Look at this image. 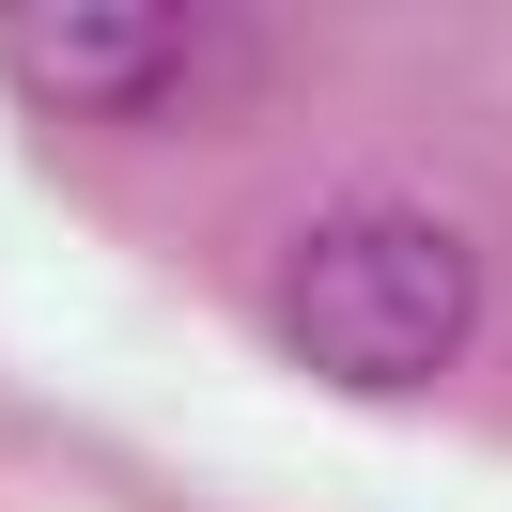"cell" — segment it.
Wrapping results in <instances>:
<instances>
[{"label": "cell", "instance_id": "cell-1", "mask_svg": "<svg viewBox=\"0 0 512 512\" xmlns=\"http://www.w3.org/2000/svg\"><path fill=\"white\" fill-rule=\"evenodd\" d=\"M280 357L311 388H357V404H404V388H435L450 357H466L481 326V249L450 218H419V202H342V218L295 233L280 264Z\"/></svg>", "mask_w": 512, "mask_h": 512}, {"label": "cell", "instance_id": "cell-2", "mask_svg": "<svg viewBox=\"0 0 512 512\" xmlns=\"http://www.w3.org/2000/svg\"><path fill=\"white\" fill-rule=\"evenodd\" d=\"M0 78L63 125H125V109L187 94V16L171 0H16L0 16Z\"/></svg>", "mask_w": 512, "mask_h": 512}]
</instances>
